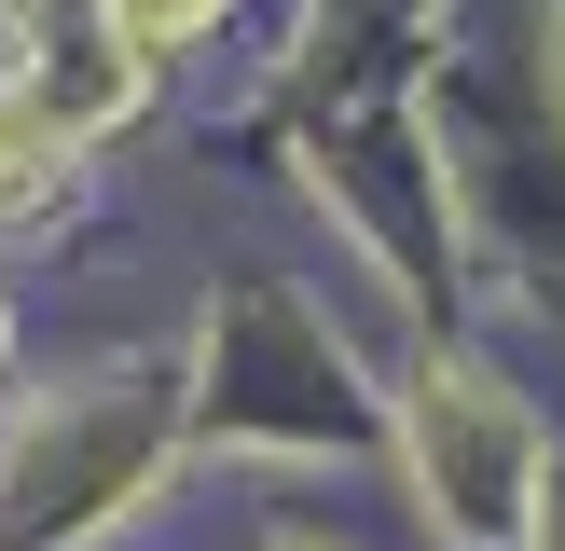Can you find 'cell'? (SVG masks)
Returning <instances> with one entry per match:
<instances>
[{
  "instance_id": "cell-1",
  "label": "cell",
  "mask_w": 565,
  "mask_h": 551,
  "mask_svg": "<svg viewBox=\"0 0 565 551\" xmlns=\"http://www.w3.org/2000/svg\"><path fill=\"white\" fill-rule=\"evenodd\" d=\"M428 483H441V510H456L469 538H483V523L511 510V483H524V428H511L469 372L428 386Z\"/></svg>"
},
{
  "instance_id": "cell-2",
  "label": "cell",
  "mask_w": 565,
  "mask_h": 551,
  "mask_svg": "<svg viewBox=\"0 0 565 551\" xmlns=\"http://www.w3.org/2000/svg\"><path fill=\"white\" fill-rule=\"evenodd\" d=\"M42 152H55V125H42V110H0V193H28V180H42Z\"/></svg>"
},
{
  "instance_id": "cell-3",
  "label": "cell",
  "mask_w": 565,
  "mask_h": 551,
  "mask_svg": "<svg viewBox=\"0 0 565 551\" xmlns=\"http://www.w3.org/2000/svg\"><path fill=\"white\" fill-rule=\"evenodd\" d=\"M125 14H138V42H180V28H207L221 0H125Z\"/></svg>"
}]
</instances>
